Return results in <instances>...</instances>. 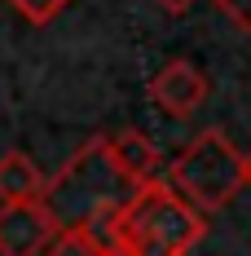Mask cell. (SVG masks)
<instances>
[{"instance_id":"4","label":"cell","mask_w":251,"mask_h":256,"mask_svg":"<svg viewBox=\"0 0 251 256\" xmlns=\"http://www.w3.org/2000/svg\"><path fill=\"white\" fill-rule=\"evenodd\" d=\"M57 238H62V230L40 208V199L0 208V256H44Z\"/></svg>"},{"instance_id":"7","label":"cell","mask_w":251,"mask_h":256,"mask_svg":"<svg viewBox=\"0 0 251 256\" xmlns=\"http://www.w3.org/2000/svg\"><path fill=\"white\" fill-rule=\"evenodd\" d=\"M44 190V172L31 164V154L4 150L0 154V208L4 204H35Z\"/></svg>"},{"instance_id":"9","label":"cell","mask_w":251,"mask_h":256,"mask_svg":"<svg viewBox=\"0 0 251 256\" xmlns=\"http://www.w3.org/2000/svg\"><path fill=\"white\" fill-rule=\"evenodd\" d=\"M66 4H71V0H9V9H13L22 22H31V26H49Z\"/></svg>"},{"instance_id":"13","label":"cell","mask_w":251,"mask_h":256,"mask_svg":"<svg viewBox=\"0 0 251 256\" xmlns=\"http://www.w3.org/2000/svg\"><path fill=\"white\" fill-rule=\"evenodd\" d=\"M243 186H247V190H251V150L243 154Z\"/></svg>"},{"instance_id":"6","label":"cell","mask_w":251,"mask_h":256,"mask_svg":"<svg viewBox=\"0 0 251 256\" xmlns=\"http://www.w3.org/2000/svg\"><path fill=\"white\" fill-rule=\"evenodd\" d=\"M101 146H106L110 168H115L132 190H137V186H146V181H159V146H154L146 132H137V128L106 132V137H101Z\"/></svg>"},{"instance_id":"8","label":"cell","mask_w":251,"mask_h":256,"mask_svg":"<svg viewBox=\"0 0 251 256\" xmlns=\"http://www.w3.org/2000/svg\"><path fill=\"white\" fill-rule=\"evenodd\" d=\"M119 212H124V208H101V212H93V216L75 230V238L93 256H128L124 216H119Z\"/></svg>"},{"instance_id":"2","label":"cell","mask_w":251,"mask_h":256,"mask_svg":"<svg viewBox=\"0 0 251 256\" xmlns=\"http://www.w3.org/2000/svg\"><path fill=\"white\" fill-rule=\"evenodd\" d=\"M128 256H190L207 234V216L181 204L168 181H146L124 204Z\"/></svg>"},{"instance_id":"10","label":"cell","mask_w":251,"mask_h":256,"mask_svg":"<svg viewBox=\"0 0 251 256\" xmlns=\"http://www.w3.org/2000/svg\"><path fill=\"white\" fill-rule=\"evenodd\" d=\"M212 4H216L238 31H247V36H251V0H212Z\"/></svg>"},{"instance_id":"1","label":"cell","mask_w":251,"mask_h":256,"mask_svg":"<svg viewBox=\"0 0 251 256\" xmlns=\"http://www.w3.org/2000/svg\"><path fill=\"white\" fill-rule=\"evenodd\" d=\"M128 194H132V186L110 168L101 137H88V142L62 164V172L44 181L40 208L53 216V226L62 234H75L93 212H101V208H124Z\"/></svg>"},{"instance_id":"11","label":"cell","mask_w":251,"mask_h":256,"mask_svg":"<svg viewBox=\"0 0 251 256\" xmlns=\"http://www.w3.org/2000/svg\"><path fill=\"white\" fill-rule=\"evenodd\" d=\"M44 256H93V252H88V248L79 243L75 234H62V238H57V243H53V248H49Z\"/></svg>"},{"instance_id":"12","label":"cell","mask_w":251,"mask_h":256,"mask_svg":"<svg viewBox=\"0 0 251 256\" xmlns=\"http://www.w3.org/2000/svg\"><path fill=\"white\" fill-rule=\"evenodd\" d=\"M154 4H159V9H168V14H185L194 0H154Z\"/></svg>"},{"instance_id":"3","label":"cell","mask_w":251,"mask_h":256,"mask_svg":"<svg viewBox=\"0 0 251 256\" xmlns=\"http://www.w3.org/2000/svg\"><path fill=\"white\" fill-rule=\"evenodd\" d=\"M168 190L194 212H221L243 190V150L229 142L221 128H203L199 137L172 159Z\"/></svg>"},{"instance_id":"5","label":"cell","mask_w":251,"mask_h":256,"mask_svg":"<svg viewBox=\"0 0 251 256\" xmlns=\"http://www.w3.org/2000/svg\"><path fill=\"white\" fill-rule=\"evenodd\" d=\"M207 98H212V84H207V76H203L194 62H185V58L163 62V66L150 76V102L159 106V110L176 115V120L194 115Z\"/></svg>"}]
</instances>
